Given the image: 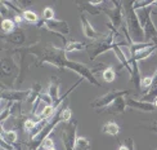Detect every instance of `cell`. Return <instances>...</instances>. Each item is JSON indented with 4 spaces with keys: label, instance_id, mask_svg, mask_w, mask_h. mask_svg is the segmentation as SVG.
Segmentation results:
<instances>
[{
    "label": "cell",
    "instance_id": "cell-1",
    "mask_svg": "<svg viewBox=\"0 0 157 150\" xmlns=\"http://www.w3.org/2000/svg\"><path fill=\"white\" fill-rule=\"evenodd\" d=\"M29 52L31 56H35L37 63L36 66H43L44 63H50L56 66L59 71L64 70V62H66L67 53L64 51V47H56L53 44H45L41 45V42L32 43L27 45Z\"/></svg>",
    "mask_w": 157,
    "mask_h": 150
},
{
    "label": "cell",
    "instance_id": "cell-2",
    "mask_svg": "<svg viewBox=\"0 0 157 150\" xmlns=\"http://www.w3.org/2000/svg\"><path fill=\"white\" fill-rule=\"evenodd\" d=\"M124 18L126 21V29L133 43H147L144 30L139 22L136 12L133 8V2H124Z\"/></svg>",
    "mask_w": 157,
    "mask_h": 150
},
{
    "label": "cell",
    "instance_id": "cell-3",
    "mask_svg": "<svg viewBox=\"0 0 157 150\" xmlns=\"http://www.w3.org/2000/svg\"><path fill=\"white\" fill-rule=\"evenodd\" d=\"M116 34L112 32V31H109L108 34H106L103 38L98 39V40H93L91 43L86 44V49L85 51L88 52L89 60L94 61L98 56H101L102 53H104V52L112 51L113 45H115V35Z\"/></svg>",
    "mask_w": 157,
    "mask_h": 150
},
{
    "label": "cell",
    "instance_id": "cell-4",
    "mask_svg": "<svg viewBox=\"0 0 157 150\" xmlns=\"http://www.w3.org/2000/svg\"><path fill=\"white\" fill-rule=\"evenodd\" d=\"M128 95H130V92H129V91H126V89H122V91H117V89L108 91L106 95L97 97L95 100L91 101L90 106L93 109H95V110H98V113H101L103 109L108 107L116 99H119V97H121V96H128Z\"/></svg>",
    "mask_w": 157,
    "mask_h": 150
},
{
    "label": "cell",
    "instance_id": "cell-5",
    "mask_svg": "<svg viewBox=\"0 0 157 150\" xmlns=\"http://www.w3.org/2000/svg\"><path fill=\"white\" fill-rule=\"evenodd\" d=\"M64 69H68L71 71H74V73L78 74V75H80V78H82V79H86L89 83L93 84V86H97V87L102 86V84L95 79V76L93 74V71H91V69H89L86 65H84L81 62L67 60L66 62H64Z\"/></svg>",
    "mask_w": 157,
    "mask_h": 150
},
{
    "label": "cell",
    "instance_id": "cell-6",
    "mask_svg": "<svg viewBox=\"0 0 157 150\" xmlns=\"http://www.w3.org/2000/svg\"><path fill=\"white\" fill-rule=\"evenodd\" d=\"M36 27L37 29H44V30H48L50 32H54V34H58L59 36H64L70 32V26L66 21H62V19H43L40 18L39 22L36 23Z\"/></svg>",
    "mask_w": 157,
    "mask_h": 150
},
{
    "label": "cell",
    "instance_id": "cell-7",
    "mask_svg": "<svg viewBox=\"0 0 157 150\" xmlns=\"http://www.w3.org/2000/svg\"><path fill=\"white\" fill-rule=\"evenodd\" d=\"M112 3L115 5V8L109 9V8H104L101 6V9L103 13H106L108 18L111 19V23L113 25L115 29L121 27L122 25V18H124V2H117V0H112Z\"/></svg>",
    "mask_w": 157,
    "mask_h": 150
},
{
    "label": "cell",
    "instance_id": "cell-8",
    "mask_svg": "<svg viewBox=\"0 0 157 150\" xmlns=\"http://www.w3.org/2000/svg\"><path fill=\"white\" fill-rule=\"evenodd\" d=\"M76 131H77V122L71 120L66 123V127L62 131V142L64 150H75V142H76Z\"/></svg>",
    "mask_w": 157,
    "mask_h": 150
},
{
    "label": "cell",
    "instance_id": "cell-9",
    "mask_svg": "<svg viewBox=\"0 0 157 150\" xmlns=\"http://www.w3.org/2000/svg\"><path fill=\"white\" fill-rule=\"evenodd\" d=\"M12 53H18V55H19V58H21V66H19V73H18V76H17L16 83H14V87H19V86H21V84L23 83L25 78H26V73H27V70H29V60H27V57L31 56V55H30L27 47L16 48L14 51H12Z\"/></svg>",
    "mask_w": 157,
    "mask_h": 150
},
{
    "label": "cell",
    "instance_id": "cell-10",
    "mask_svg": "<svg viewBox=\"0 0 157 150\" xmlns=\"http://www.w3.org/2000/svg\"><path fill=\"white\" fill-rule=\"evenodd\" d=\"M30 95V89L27 91H21V89H5L2 91V100H5L8 102H19L22 103V101L27 100V97Z\"/></svg>",
    "mask_w": 157,
    "mask_h": 150
},
{
    "label": "cell",
    "instance_id": "cell-11",
    "mask_svg": "<svg viewBox=\"0 0 157 150\" xmlns=\"http://www.w3.org/2000/svg\"><path fill=\"white\" fill-rule=\"evenodd\" d=\"M80 21H81V27H82V31H84V35L86 36L88 39H91V40H98V39L103 38L106 34H101V32H98L91 23L89 22V19L86 18V14L85 13H81L80 14Z\"/></svg>",
    "mask_w": 157,
    "mask_h": 150
},
{
    "label": "cell",
    "instance_id": "cell-12",
    "mask_svg": "<svg viewBox=\"0 0 157 150\" xmlns=\"http://www.w3.org/2000/svg\"><path fill=\"white\" fill-rule=\"evenodd\" d=\"M126 105L132 109H136L140 110L143 113H153L157 110V107L155 106V103H149V102H144L140 100H135L132 97H126Z\"/></svg>",
    "mask_w": 157,
    "mask_h": 150
},
{
    "label": "cell",
    "instance_id": "cell-13",
    "mask_svg": "<svg viewBox=\"0 0 157 150\" xmlns=\"http://www.w3.org/2000/svg\"><path fill=\"white\" fill-rule=\"evenodd\" d=\"M126 107H128V105H126V97L125 96H121V97H119V99H116L108 107L103 109L102 111H106L108 114L117 115V114H124V113H125V109Z\"/></svg>",
    "mask_w": 157,
    "mask_h": 150
},
{
    "label": "cell",
    "instance_id": "cell-14",
    "mask_svg": "<svg viewBox=\"0 0 157 150\" xmlns=\"http://www.w3.org/2000/svg\"><path fill=\"white\" fill-rule=\"evenodd\" d=\"M2 38L6 43H10L12 45H14V47H19V45L25 44V42H26V34L21 29H17L14 32H12L9 35H5V36L3 35Z\"/></svg>",
    "mask_w": 157,
    "mask_h": 150
},
{
    "label": "cell",
    "instance_id": "cell-15",
    "mask_svg": "<svg viewBox=\"0 0 157 150\" xmlns=\"http://www.w3.org/2000/svg\"><path fill=\"white\" fill-rule=\"evenodd\" d=\"M144 38H146V42L147 43H153L155 45H157V29L152 21V18H149L147 23L144 25Z\"/></svg>",
    "mask_w": 157,
    "mask_h": 150
},
{
    "label": "cell",
    "instance_id": "cell-16",
    "mask_svg": "<svg viewBox=\"0 0 157 150\" xmlns=\"http://www.w3.org/2000/svg\"><path fill=\"white\" fill-rule=\"evenodd\" d=\"M17 70V65L13 61L12 57H3L2 58V76H10Z\"/></svg>",
    "mask_w": 157,
    "mask_h": 150
},
{
    "label": "cell",
    "instance_id": "cell-17",
    "mask_svg": "<svg viewBox=\"0 0 157 150\" xmlns=\"http://www.w3.org/2000/svg\"><path fill=\"white\" fill-rule=\"evenodd\" d=\"M130 65H132V74H130V80L134 84V87L136 89H140V83H142V76H140V71H139V65L138 61L135 60H129Z\"/></svg>",
    "mask_w": 157,
    "mask_h": 150
},
{
    "label": "cell",
    "instance_id": "cell-18",
    "mask_svg": "<svg viewBox=\"0 0 157 150\" xmlns=\"http://www.w3.org/2000/svg\"><path fill=\"white\" fill-rule=\"evenodd\" d=\"M76 5H77L78 10H80L81 13L88 12L89 14H91V16H98L102 12L101 6L93 5V4L90 3V0H89V2H81V0H80V2H76Z\"/></svg>",
    "mask_w": 157,
    "mask_h": 150
},
{
    "label": "cell",
    "instance_id": "cell-19",
    "mask_svg": "<svg viewBox=\"0 0 157 150\" xmlns=\"http://www.w3.org/2000/svg\"><path fill=\"white\" fill-rule=\"evenodd\" d=\"M112 51H113V53L116 55L117 60L120 61L121 66H122V67H125V69L129 71V74H132V65H130V62H129V60H128V57L125 56V53H124V51L121 49V47H119L117 44H115V45H113V48H112Z\"/></svg>",
    "mask_w": 157,
    "mask_h": 150
},
{
    "label": "cell",
    "instance_id": "cell-20",
    "mask_svg": "<svg viewBox=\"0 0 157 150\" xmlns=\"http://www.w3.org/2000/svg\"><path fill=\"white\" fill-rule=\"evenodd\" d=\"M155 51H157V45H153V47H149V48H146V49H142L139 51L138 53H135L134 56H130L129 60H135V61H142V60H146L149 56H152L155 53Z\"/></svg>",
    "mask_w": 157,
    "mask_h": 150
},
{
    "label": "cell",
    "instance_id": "cell-21",
    "mask_svg": "<svg viewBox=\"0 0 157 150\" xmlns=\"http://www.w3.org/2000/svg\"><path fill=\"white\" fill-rule=\"evenodd\" d=\"M2 141L6 142V145H16L17 141V131L16 129H10V131H4V127L2 126Z\"/></svg>",
    "mask_w": 157,
    "mask_h": 150
},
{
    "label": "cell",
    "instance_id": "cell-22",
    "mask_svg": "<svg viewBox=\"0 0 157 150\" xmlns=\"http://www.w3.org/2000/svg\"><path fill=\"white\" fill-rule=\"evenodd\" d=\"M40 95H41V84L40 83H34V86L30 88V95L27 97V100H26V102L34 105V103L36 102V100L40 97Z\"/></svg>",
    "mask_w": 157,
    "mask_h": 150
},
{
    "label": "cell",
    "instance_id": "cell-23",
    "mask_svg": "<svg viewBox=\"0 0 157 150\" xmlns=\"http://www.w3.org/2000/svg\"><path fill=\"white\" fill-rule=\"evenodd\" d=\"M152 10H153V5L152 6H147V8H143V9L135 10L136 12V16H138V18H139V22L142 25V27H144V25L147 23V21L151 18Z\"/></svg>",
    "mask_w": 157,
    "mask_h": 150
},
{
    "label": "cell",
    "instance_id": "cell-24",
    "mask_svg": "<svg viewBox=\"0 0 157 150\" xmlns=\"http://www.w3.org/2000/svg\"><path fill=\"white\" fill-rule=\"evenodd\" d=\"M120 131H121V128L116 122H108L102 127V132L111 135V136H117L120 133Z\"/></svg>",
    "mask_w": 157,
    "mask_h": 150
},
{
    "label": "cell",
    "instance_id": "cell-25",
    "mask_svg": "<svg viewBox=\"0 0 157 150\" xmlns=\"http://www.w3.org/2000/svg\"><path fill=\"white\" fill-rule=\"evenodd\" d=\"M85 49H86V43H84V42L71 40V42H68L66 45H64V51H66V53L75 52V51H85Z\"/></svg>",
    "mask_w": 157,
    "mask_h": 150
},
{
    "label": "cell",
    "instance_id": "cell-26",
    "mask_svg": "<svg viewBox=\"0 0 157 150\" xmlns=\"http://www.w3.org/2000/svg\"><path fill=\"white\" fill-rule=\"evenodd\" d=\"M17 29H18L17 25L12 18H6V19H3L2 21V31L5 32V35L12 34V32H14Z\"/></svg>",
    "mask_w": 157,
    "mask_h": 150
},
{
    "label": "cell",
    "instance_id": "cell-27",
    "mask_svg": "<svg viewBox=\"0 0 157 150\" xmlns=\"http://www.w3.org/2000/svg\"><path fill=\"white\" fill-rule=\"evenodd\" d=\"M90 141L84 136H77L75 142V150H90Z\"/></svg>",
    "mask_w": 157,
    "mask_h": 150
},
{
    "label": "cell",
    "instance_id": "cell-28",
    "mask_svg": "<svg viewBox=\"0 0 157 150\" xmlns=\"http://www.w3.org/2000/svg\"><path fill=\"white\" fill-rule=\"evenodd\" d=\"M140 101H144V102H149V103H153L156 100H157V86L151 88L148 91V92L142 97V99H139Z\"/></svg>",
    "mask_w": 157,
    "mask_h": 150
},
{
    "label": "cell",
    "instance_id": "cell-29",
    "mask_svg": "<svg viewBox=\"0 0 157 150\" xmlns=\"http://www.w3.org/2000/svg\"><path fill=\"white\" fill-rule=\"evenodd\" d=\"M156 0H135L133 2V8L134 10H138V9H143V8H147V6H152L155 5Z\"/></svg>",
    "mask_w": 157,
    "mask_h": 150
},
{
    "label": "cell",
    "instance_id": "cell-30",
    "mask_svg": "<svg viewBox=\"0 0 157 150\" xmlns=\"http://www.w3.org/2000/svg\"><path fill=\"white\" fill-rule=\"evenodd\" d=\"M22 17H23V19L26 22H30V23H37L39 22V18L37 17V14L35 12H32V10H30V9H27V10H25L23 13H22Z\"/></svg>",
    "mask_w": 157,
    "mask_h": 150
},
{
    "label": "cell",
    "instance_id": "cell-31",
    "mask_svg": "<svg viewBox=\"0 0 157 150\" xmlns=\"http://www.w3.org/2000/svg\"><path fill=\"white\" fill-rule=\"evenodd\" d=\"M102 76L106 82L111 83V82H113L116 79V71H115L113 67H106V70H103Z\"/></svg>",
    "mask_w": 157,
    "mask_h": 150
},
{
    "label": "cell",
    "instance_id": "cell-32",
    "mask_svg": "<svg viewBox=\"0 0 157 150\" xmlns=\"http://www.w3.org/2000/svg\"><path fill=\"white\" fill-rule=\"evenodd\" d=\"M36 124H37V122H36V119L34 118V119H32V118H27V119H26L25 120V124H23V128L26 129V131H27L29 133L32 131V129H34L35 127H36Z\"/></svg>",
    "mask_w": 157,
    "mask_h": 150
},
{
    "label": "cell",
    "instance_id": "cell-33",
    "mask_svg": "<svg viewBox=\"0 0 157 150\" xmlns=\"http://www.w3.org/2000/svg\"><path fill=\"white\" fill-rule=\"evenodd\" d=\"M43 19H54V10L52 6H45L43 12Z\"/></svg>",
    "mask_w": 157,
    "mask_h": 150
},
{
    "label": "cell",
    "instance_id": "cell-34",
    "mask_svg": "<svg viewBox=\"0 0 157 150\" xmlns=\"http://www.w3.org/2000/svg\"><path fill=\"white\" fill-rule=\"evenodd\" d=\"M50 148H54V145H53V140H52L50 137H48V139H45V140H44V142L41 144L40 149H41V150H48V149H50Z\"/></svg>",
    "mask_w": 157,
    "mask_h": 150
},
{
    "label": "cell",
    "instance_id": "cell-35",
    "mask_svg": "<svg viewBox=\"0 0 157 150\" xmlns=\"http://www.w3.org/2000/svg\"><path fill=\"white\" fill-rule=\"evenodd\" d=\"M16 5H17L22 12H25V10H27V9H26L27 6L32 5V2H23V0H19V2H16Z\"/></svg>",
    "mask_w": 157,
    "mask_h": 150
},
{
    "label": "cell",
    "instance_id": "cell-36",
    "mask_svg": "<svg viewBox=\"0 0 157 150\" xmlns=\"http://www.w3.org/2000/svg\"><path fill=\"white\" fill-rule=\"evenodd\" d=\"M8 14H9L8 8H6V5H5V4L2 3V17H3L4 19H6V16H8Z\"/></svg>",
    "mask_w": 157,
    "mask_h": 150
},
{
    "label": "cell",
    "instance_id": "cell-37",
    "mask_svg": "<svg viewBox=\"0 0 157 150\" xmlns=\"http://www.w3.org/2000/svg\"><path fill=\"white\" fill-rule=\"evenodd\" d=\"M125 142H126V145H128L129 150H135V148H134V141H133L132 137H130V139H126Z\"/></svg>",
    "mask_w": 157,
    "mask_h": 150
},
{
    "label": "cell",
    "instance_id": "cell-38",
    "mask_svg": "<svg viewBox=\"0 0 157 150\" xmlns=\"http://www.w3.org/2000/svg\"><path fill=\"white\" fill-rule=\"evenodd\" d=\"M146 129H148V131H152V132H156V133H157V124L155 123V124L151 126V127H146Z\"/></svg>",
    "mask_w": 157,
    "mask_h": 150
},
{
    "label": "cell",
    "instance_id": "cell-39",
    "mask_svg": "<svg viewBox=\"0 0 157 150\" xmlns=\"http://www.w3.org/2000/svg\"><path fill=\"white\" fill-rule=\"evenodd\" d=\"M119 150H129V148H128L126 144H122V145L119 146Z\"/></svg>",
    "mask_w": 157,
    "mask_h": 150
},
{
    "label": "cell",
    "instance_id": "cell-40",
    "mask_svg": "<svg viewBox=\"0 0 157 150\" xmlns=\"http://www.w3.org/2000/svg\"><path fill=\"white\" fill-rule=\"evenodd\" d=\"M153 103H155V106H156V107H157V100H156V101H155V102H153Z\"/></svg>",
    "mask_w": 157,
    "mask_h": 150
},
{
    "label": "cell",
    "instance_id": "cell-41",
    "mask_svg": "<svg viewBox=\"0 0 157 150\" xmlns=\"http://www.w3.org/2000/svg\"><path fill=\"white\" fill-rule=\"evenodd\" d=\"M48 150H56V148H50V149H48Z\"/></svg>",
    "mask_w": 157,
    "mask_h": 150
},
{
    "label": "cell",
    "instance_id": "cell-42",
    "mask_svg": "<svg viewBox=\"0 0 157 150\" xmlns=\"http://www.w3.org/2000/svg\"><path fill=\"white\" fill-rule=\"evenodd\" d=\"M155 150H157V148H156V149H155Z\"/></svg>",
    "mask_w": 157,
    "mask_h": 150
},
{
    "label": "cell",
    "instance_id": "cell-43",
    "mask_svg": "<svg viewBox=\"0 0 157 150\" xmlns=\"http://www.w3.org/2000/svg\"><path fill=\"white\" fill-rule=\"evenodd\" d=\"M39 150H41V149H39Z\"/></svg>",
    "mask_w": 157,
    "mask_h": 150
}]
</instances>
